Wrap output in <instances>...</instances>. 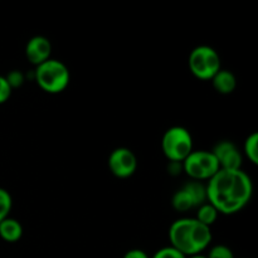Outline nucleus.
<instances>
[{
    "label": "nucleus",
    "instance_id": "nucleus-20",
    "mask_svg": "<svg viewBox=\"0 0 258 258\" xmlns=\"http://www.w3.org/2000/svg\"><path fill=\"white\" fill-rule=\"evenodd\" d=\"M123 258H150V257H149L148 253H146L145 251H143V249L134 248L126 252Z\"/></svg>",
    "mask_w": 258,
    "mask_h": 258
},
{
    "label": "nucleus",
    "instance_id": "nucleus-15",
    "mask_svg": "<svg viewBox=\"0 0 258 258\" xmlns=\"http://www.w3.org/2000/svg\"><path fill=\"white\" fill-rule=\"evenodd\" d=\"M13 207L12 196L7 189L0 188V222L4 221L5 218L9 217L10 211Z\"/></svg>",
    "mask_w": 258,
    "mask_h": 258
},
{
    "label": "nucleus",
    "instance_id": "nucleus-3",
    "mask_svg": "<svg viewBox=\"0 0 258 258\" xmlns=\"http://www.w3.org/2000/svg\"><path fill=\"white\" fill-rule=\"evenodd\" d=\"M38 86L47 93H59L70 85V70L63 62L49 58L39 64L34 72Z\"/></svg>",
    "mask_w": 258,
    "mask_h": 258
},
{
    "label": "nucleus",
    "instance_id": "nucleus-5",
    "mask_svg": "<svg viewBox=\"0 0 258 258\" xmlns=\"http://www.w3.org/2000/svg\"><path fill=\"white\" fill-rule=\"evenodd\" d=\"M189 68L197 78L212 80L221 71V57L214 48L209 45L196 47L189 54Z\"/></svg>",
    "mask_w": 258,
    "mask_h": 258
},
{
    "label": "nucleus",
    "instance_id": "nucleus-16",
    "mask_svg": "<svg viewBox=\"0 0 258 258\" xmlns=\"http://www.w3.org/2000/svg\"><path fill=\"white\" fill-rule=\"evenodd\" d=\"M207 258H234L233 252L229 247L224 246V244H217V246L212 247L211 251L208 252Z\"/></svg>",
    "mask_w": 258,
    "mask_h": 258
},
{
    "label": "nucleus",
    "instance_id": "nucleus-17",
    "mask_svg": "<svg viewBox=\"0 0 258 258\" xmlns=\"http://www.w3.org/2000/svg\"><path fill=\"white\" fill-rule=\"evenodd\" d=\"M151 258H188V257L184 256L181 252H179L178 249L174 248V247L168 246V247H163V248L158 249Z\"/></svg>",
    "mask_w": 258,
    "mask_h": 258
},
{
    "label": "nucleus",
    "instance_id": "nucleus-11",
    "mask_svg": "<svg viewBox=\"0 0 258 258\" xmlns=\"http://www.w3.org/2000/svg\"><path fill=\"white\" fill-rule=\"evenodd\" d=\"M214 90L221 95H229L233 92L237 87V78L231 71L221 70L216 76L212 78Z\"/></svg>",
    "mask_w": 258,
    "mask_h": 258
},
{
    "label": "nucleus",
    "instance_id": "nucleus-4",
    "mask_svg": "<svg viewBox=\"0 0 258 258\" xmlns=\"http://www.w3.org/2000/svg\"><path fill=\"white\" fill-rule=\"evenodd\" d=\"M161 149L171 163H183L193 151V138L185 127L173 126L164 134Z\"/></svg>",
    "mask_w": 258,
    "mask_h": 258
},
{
    "label": "nucleus",
    "instance_id": "nucleus-7",
    "mask_svg": "<svg viewBox=\"0 0 258 258\" xmlns=\"http://www.w3.org/2000/svg\"><path fill=\"white\" fill-rule=\"evenodd\" d=\"M207 202V189L201 181L191 180L184 184L173 196L171 204L178 212H188L198 208Z\"/></svg>",
    "mask_w": 258,
    "mask_h": 258
},
{
    "label": "nucleus",
    "instance_id": "nucleus-13",
    "mask_svg": "<svg viewBox=\"0 0 258 258\" xmlns=\"http://www.w3.org/2000/svg\"><path fill=\"white\" fill-rule=\"evenodd\" d=\"M218 211L212 206L211 203L206 202L204 204H202L201 207H198V212H197V221L201 222L202 224L207 227H211L214 222L218 218Z\"/></svg>",
    "mask_w": 258,
    "mask_h": 258
},
{
    "label": "nucleus",
    "instance_id": "nucleus-2",
    "mask_svg": "<svg viewBox=\"0 0 258 258\" xmlns=\"http://www.w3.org/2000/svg\"><path fill=\"white\" fill-rule=\"evenodd\" d=\"M170 246L186 257L201 254L212 242L211 227L196 218L176 219L169 229Z\"/></svg>",
    "mask_w": 258,
    "mask_h": 258
},
{
    "label": "nucleus",
    "instance_id": "nucleus-21",
    "mask_svg": "<svg viewBox=\"0 0 258 258\" xmlns=\"http://www.w3.org/2000/svg\"><path fill=\"white\" fill-rule=\"evenodd\" d=\"M188 258H207V257L203 256V254H197V256H191V257H188Z\"/></svg>",
    "mask_w": 258,
    "mask_h": 258
},
{
    "label": "nucleus",
    "instance_id": "nucleus-6",
    "mask_svg": "<svg viewBox=\"0 0 258 258\" xmlns=\"http://www.w3.org/2000/svg\"><path fill=\"white\" fill-rule=\"evenodd\" d=\"M183 170L191 178V180H209L219 170L218 160L212 151H191L190 155L181 163Z\"/></svg>",
    "mask_w": 258,
    "mask_h": 258
},
{
    "label": "nucleus",
    "instance_id": "nucleus-10",
    "mask_svg": "<svg viewBox=\"0 0 258 258\" xmlns=\"http://www.w3.org/2000/svg\"><path fill=\"white\" fill-rule=\"evenodd\" d=\"M52 44L49 39L43 35H35L28 40L25 45V55L32 64L39 66L50 58Z\"/></svg>",
    "mask_w": 258,
    "mask_h": 258
},
{
    "label": "nucleus",
    "instance_id": "nucleus-19",
    "mask_svg": "<svg viewBox=\"0 0 258 258\" xmlns=\"http://www.w3.org/2000/svg\"><path fill=\"white\" fill-rule=\"evenodd\" d=\"M9 86L13 88H18L23 85L24 82V76H23L22 72L19 71H12L10 73H8V76H5Z\"/></svg>",
    "mask_w": 258,
    "mask_h": 258
},
{
    "label": "nucleus",
    "instance_id": "nucleus-12",
    "mask_svg": "<svg viewBox=\"0 0 258 258\" xmlns=\"http://www.w3.org/2000/svg\"><path fill=\"white\" fill-rule=\"evenodd\" d=\"M23 236V227L19 221L14 218H5L4 221L0 222V237L5 242L14 243L18 242Z\"/></svg>",
    "mask_w": 258,
    "mask_h": 258
},
{
    "label": "nucleus",
    "instance_id": "nucleus-18",
    "mask_svg": "<svg viewBox=\"0 0 258 258\" xmlns=\"http://www.w3.org/2000/svg\"><path fill=\"white\" fill-rule=\"evenodd\" d=\"M12 87L8 83L5 76H0V105L7 102L12 96Z\"/></svg>",
    "mask_w": 258,
    "mask_h": 258
},
{
    "label": "nucleus",
    "instance_id": "nucleus-14",
    "mask_svg": "<svg viewBox=\"0 0 258 258\" xmlns=\"http://www.w3.org/2000/svg\"><path fill=\"white\" fill-rule=\"evenodd\" d=\"M244 154L252 164H258V134L253 133L244 141Z\"/></svg>",
    "mask_w": 258,
    "mask_h": 258
},
{
    "label": "nucleus",
    "instance_id": "nucleus-1",
    "mask_svg": "<svg viewBox=\"0 0 258 258\" xmlns=\"http://www.w3.org/2000/svg\"><path fill=\"white\" fill-rule=\"evenodd\" d=\"M207 202L218 213L231 216L238 213L251 201L253 184L242 169L219 170L206 185Z\"/></svg>",
    "mask_w": 258,
    "mask_h": 258
},
{
    "label": "nucleus",
    "instance_id": "nucleus-8",
    "mask_svg": "<svg viewBox=\"0 0 258 258\" xmlns=\"http://www.w3.org/2000/svg\"><path fill=\"white\" fill-rule=\"evenodd\" d=\"M108 168L117 178H130L138 169V158L130 149L117 148L108 156Z\"/></svg>",
    "mask_w": 258,
    "mask_h": 258
},
{
    "label": "nucleus",
    "instance_id": "nucleus-9",
    "mask_svg": "<svg viewBox=\"0 0 258 258\" xmlns=\"http://www.w3.org/2000/svg\"><path fill=\"white\" fill-rule=\"evenodd\" d=\"M212 153L218 160L221 170H239L241 169L243 156L232 141H221L214 146Z\"/></svg>",
    "mask_w": 258,
    "mask_h": 258
}]
</instances>
